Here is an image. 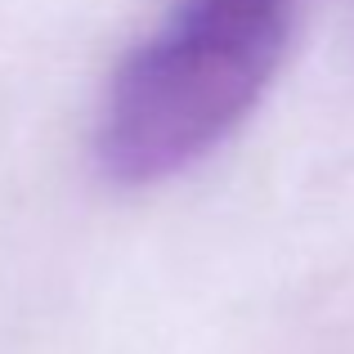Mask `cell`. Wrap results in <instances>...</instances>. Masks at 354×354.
<instances>
[{
  "instance_id": "6da1fadb",
  "label": "cell",
  "mask_w": 354,
  "mask_h": 354,
  "mask_svg": "<svg viewBox=\"0 0 354 354\" xmlns=\"http://www.w3.org/2000/svg\"><path fill=\"white\" fill-rule=\"evenodd\" d=\"M292 14L296 0H175L104 90L99 171L117 184H157L216 153L265 99Z\"/></svg>"
}]
</instances>
